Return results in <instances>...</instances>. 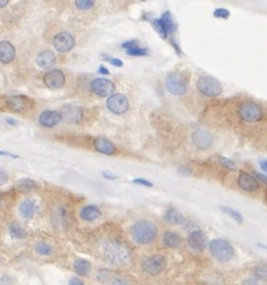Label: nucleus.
Segmentation results:
<instances>
[{"mask_svg":"<svg viewBox=\"0 0 267 285\" xmlns=\"http://www.w3.org/2000/svg\"><path fill=\"white\" fill-rule=\"evenodd\" d=\"M102 256L105 261L113 267H125L133 260V252L124 241L111 239L103 246Z\"/></svg>","mask_w":267,"mask_h":285,"instance_id":"obj_1","label":"nucleus"},{"mask_svg":"<svg viewBox=\"0 0 267 285\" xmlns=\"http://www.w3.org/2000/svg\"><path fill=\"white\" fill-rule=\"evenodd\" d=\"M130 235L137 244L146 246L154 242L158 236V229L153 221L139 220L130 227Z\"/></svg>","mask_w":267,"mask_h":285,"instance_id":"obj_2","label":"nucleus"},{"mask_svg":"<svg viewBox=\"0 0 267 285\" xmlns=\"http://www.w3.org/2000/svg\"><path fill=\"white\" fill-rule=\"evenodd\" d=\"M208 247L213 258L218 260L219 262H229L234 259L235 249L228 241L222 239L213 240L209 242Z\"/></svg>","mask_w":267,"mask_h":285,"instance_id":"obj_3","label":"nucleus"},{"mask_svg":"<svg viewBox=\"0 0 267 285\" xmlns=\"http://www.w3.org/2000/svg\"><path fill=\"white\" fill-rule=\"evenodd\" d=\"M238 116L242 121L247 122V123H256V122L262 121L263 109L256 102L246 101L238 107Z\"/></svg>","mask_w":267,"mask_h":285,"instance_id":"obj_4","label":"nucleus"},{"mask_svg":"<svg viewBox=\"0 0 267 285\" xmlns=\"http://www.w3.org/2000/svg\"><path fill=\"white\" fill-rule=\"evenodd\" d=\"M196 88L199 92L205 96L215 98L221 95L223 92V87L218 80L212 76H202L197 80Z\"/></svg>","mask_w":267,"mask_h":285,"instance_id":"obj_5","label":"nucleus"},{"mask_svg":"<svg viewBox=\"0 0 267 285\" xmlns=\"http://www.w3.org/2000/svg\"><path fill=\"white\" fill-rule=\"evenodd\" d=\"M150 23L153 24L154 29L158 31V34L162 39H168L170 35L175 33L176 30V23L172 18L171 12H165L164 15L160 18H154V20H150Z\"/></svg>","mask_w":267,"mask_h":285,"instance_id":"obj_6","label":"nucleus"},{"mask_svg":"<svg viewBox=\"0 0 267 285\" xmlns=\"http://www.w3.org/2000/svg\"><path fill=\"white\" fill-rule=\"evenodd\" d=\"M165 86L166 89H168L172 95L176 96L184 95V94L187 93V88H188L185 77L182 76V75L178 73L169 74L168 76H166Z\"/></svg>","mask_w":267,"mask_h":285,"instance_id":"obj_7","label":"nucleus"},{"mask_svg":"<svg viewBox=\"0 0 267 285\" xmlns=\"http://www.w3.org/2000/svg\"><path fill=\"white\" fill-rule=\"evenodd\" d=\"M168 260L163 254H153L142 262V271L149 275L160 274L166 268Z\"/></svg>","mask_w":267,"mask_h":285,"instance_id":"obj_8","label":"nucleus"},{"mask_svg":"<svg viewBox=\"0 0 267 285\" xmlns=\"http://www.w3.org/2000/svg\"><path fill=\"white\" fill-rule=\"evenodd\" d=\"M106 107L113 115H124L129 109V100L124 94L115 93L109 96Z\"/></svg>","mask_w":267,"mask_h":285,"instance_id":"obj_9","label":"nucleus"},{"mask_svg":"<svg viewBox=\"0 0 267 285\" xmlns=\"http://www.w3.org/2000/svg\"><path fill=\"white\" fill-rule=\"evenodd\" d=\"M52 43L57 51L65 53L74 48L76 40H75L74 35L69 33V31H61V33L56 34L55 37H53Z\"/></svg>","mask_w":267,"mask_h":285,"instance_id":"obj_10","label":"nucleus"},{"mask_svg":"<svg viewBox=\"0 0 267 285\" xmlns=\"http://www.w3.org/2000/svg\"><path fill=\"white\" fill-rule=\"evenodd\" d=\"M90 89L100 98H106V96L115 94L116 86L115 83L110 80H106V78H95L90 82Z\"/></svg>","mask_w":267,"mask_h":285,"instance_id":"obj_11","label":"nucleus"},{"mask_svg":"<svg viewBox=\"0 0 267 285\" xmlns=\"http://www.w3.org/2000/svg\"><path fill=\"white\" fill-rule=\"evenodd\" d=\"M65 82H67V77L59 69H51L43 76V83L49 89H61Z\"/></svg>","mask_w":267,"mask_h":285,"instance_id":"obj_12","label":"nucleus"},{"mask_svg":"<svg viewBox=\"0 0 267 285\" xmlns=\"http://www.w3.org/2000/svg\"><path fill=\"white\" fill-rule=\"evenodd\" d=\"M62 116V120L71 124H77L83 120V111L80 106L76 105H65L62 107L59 112Z\"/></svg>","mask_w":267,"mask_h":285,"instance_id":"obj_13","label":"nucleus"},{"mask_svg":"<svg viewBox=\"0 0 267 285\" xmlns=\"http://www.w3.org/2000/svg\"><path fill=\"white\" fill-rule=\"evenodd\" d=\"M191 140H193V143L195 145L196 148L201 150L209 149L213 143L212 134L205 129H197L194 131L193 135H191Z\"/></svg>","mask_w":267,"mask_h":285,"instance_id":"obj_14","label":"nucleus"},{"mask_svg":"<svg viewBox=\"0 0 267 285\" xmlns=\"http://www.w3.org/2000/svg\"><path fill=\"white\" fill-rule=\"evenodd\" d=\"M187 242L188 246L193 250H195V252H203L206 249V247L208 246L207 244V237L202 230L191 231L189 236H188Z\"/></svg>","mask_w":267,"mask_h":285,"instance_id":"obj_15","label":"nucleus"},{"mask_svg":"<svg viewBox=\"0 0 267 285\" xmlns=\"http://www.w3.org/2000/svg\"><path fill=\"white\" fill-rule=\"evenodd\" d=\"M237 184L244 192H256L259 189V182L248 172H242L237 178Z\"/></svg>","mask_w":267,"mask_h":285,"instance_id":"obj_16","label":"nucleus"},{"mask_svg":"<svg viewBox=\"0 0 267 285\" xmlns=\"http://www.w3.org/2000/svg\"><path fill=\"white\" fill-rule=\"evenodd\" d=\"M62 116L58 111H51V109H47L43 111L39 116V123L45 128H53L56 125L61 123Z\"/></svg>","mask_w":267,"mask_h":285,"instance_id":"obj_17","label":"nucleus"},{"mask_svg":"<svg viewBox=\"0 0 267 285\" xmlns=\"http://www.w3.org/2000/svg\"><path fill=\"white\" fill-rule=\"evenodd\" d=\"M93 147L96 152L101 153L105 155H113L117 152V148L113 145L111 141L105 139V137H96L93 141Z\"/></svg>","mask_w":267,"mask_h":285,"instance_id":"obj_18","label":"nucleus"},{"mask_svg":"<svg viewBox=\"0 0 267 285\" xmlns=\"http://www.w3.org/2000/svg\"><path fill=\"white\" fill-rule=\"evenodd\" d=\"M16 57V48L10 41H0V63L10 64Z\"/></svg>","mask_w":267,"mask_h":285,"instance_id":"obj_19","label":"nucleus"},{"mask_svg":"<svg viewBox=\"0 0 267 285\" xmlns=\"http://www.w3.org/2000/svg\"><path fill=\"white\" fill-rule=\"evenodd\" d=\"M57 63L56 54L49 49H45L37 53L36 64L41 69H51Z\"/></svg>","mask_w":267,"mask_h":285,"instance_id":"obj_20","label":"nucleus"},{"mask_svg":"<svg viewBox=\"0 0 267 285\" xmlns=\"http://www.w3.org/2000/svg\"><path fill=\"white\" fill-rule=\"evenodd\" d=\"M37 203L34 199H26L21 202L20 205V214L24 219H31L37 212Z\"/></svg>","mask_w":267,"mask_h":285,"instance_id":"obj_21","label":"nucleus"},{"mask_svg":"<svg viewBox=\"0 0 267 285\" xmlns=\"http://www.w3.org/2000/svg\"><path fill=\"white\" fill-rule=\"evenodd\" d=\"M122 48H124L125 51H127V54L129 55L143 57V55L148 54V49L143 48V47H140L137 40H130V41L122 43Z\"/></svg>","mask_w":267,"mask_h":285,"instance_id":"obj_22","label":"nucleus"},{"mask_svg":"<svg viewBox=\"0 0 267 285\" xmlns=\"http://www.w3.org/2000/svg\"><path fill=\"white\" fill-rule=\"evenodd\" d=\"M163 243L166 248L170 249H178L183 243V240L177 233H174V231H166L163 235Z\"/></svg>","mask_w":267,"mask_h":285,"instance_id":"obj_23","label":"nucleus"},{"mask_svg":"<svg viewBox=\"0 0 267 285\" xmlns=\"http://www.w3.org/2000/svg\"><path fill=\"white\" fill-rule=\"evenodd\" d=\"M6 105L16 112H23L27 108L28 99L23 95H12L6 98Z\"/></svg>","mask_w":267,"mask_h":285,"instance_id":"obj_24","label":"nucleus"},{"mask_svg":"<svg viewBox=\"0 0 267 285\" xmlns=\"http://www.w3.org/2000/svg\"><path fill=\"white\" fill-rule=\"evenodd\" d=\"M102 215L101 211L98 206H94V205H87L81 209L80 212V217L82 220L84 221H94L96 219H99Z\"/></svg>","mask_w":267,"mask_h":285,"instance_id":"obj_25","label":"nucleus"},{"mask_svg":"<svg viewBox=\"0 0 267 285\" xmlns=\"http://www.w3.org/2000/svg\"><path fill=\"white\" fill-rule=\"evenodd\" d=\"M72 267H74V271L77 274H80L81 277H86L92 271V264L86 259H76L72 264Z\"/></svg>","mask_w":267,"mask_h":285,"instance_id":"obj_26","label":"nucleus"},{"mask_svg":"<svg viewBox=\"0 0 267 285\" xmlns=\"http://www.w3.org/2000/svg\"><path fill=\"white\" fill-rule=\"evenodd\" d=\"M164 219L168 221L169 224H174V225H181V224H183L185 220L183 214H182L178 209H176L174 207L169 208L168 211L165 212Z\"/></svg>","mask_w":267,"mask_h":285,"instance_id":"obj_27","label":"nucleus"},{"mask_svg":"<svg viewBox=\"0 0 267 285\" xmlns=\"http://www.w3.org/2000/svg\"><path fill=\"white\" fill-rule=\"evenodd\" d=\"M8 231L11 239L23 240L27 237V231L24 230V227L22 226L20 223H17V221H12V223L9 224Z\"/></svg>","mask_w":267,"mask_h":285,"instance_id":"obj_28","label":"nucleus"},{"mask_svg":"<svg viewBox=\"0 0 267 285\" xmlns=\"http://www.w3.org/2000/svg\"><path fill=\"white\" fill-rule=\"evenodd\" d=\"M39 187V184L31 178H21L20 181L16 183V189L21 193H30L35 190Z\"/></svg>","mask_w":267,"mask_h":285,"instance_id":"obj_29","label":"nucleus"},{"mask_svg":"<svg viewBox=\"0 0 267 285\" xmlns=\"http://www.w3.org/2000/svg\"><path fill=\"white\" fill-rule=\"evenodd\" d=\"M58 213H59V219H61L62 226L64 229L70 226L71 214H70V212H69V209L67 208V206H61L58 209Z\"/></svg>","mask_w":267,"mask_h":285,"instance_id":"obj_30","label":"nucleus"},{"mask_svg":"<svg viewBox=\"0 0 267 285\" xmlns=\"http://www.w3.org/2000/svg\"><path fill=\"white\" fill-rule=\"evenodd\" d=\"M35 252L41 256H49V255H52L53 248L49 243L41 241V242H37L35 244Z\"/></svg>","mask_w":267,"mask_h":285,"instance_id":"obj_31","label":"nucleus"},{"mask_svg":"<svg viewBox=\"0 0 267 285\" xmlns=\"http://www.w3.org/2000/svg\"><path fill=\"white\" fill-rule=\"evenodd\" d=\"M218 160H219V164H221L224 168H228V170H230V171L237 170L236 162H235L234 160H231V159L226 158V156H219Z\"/></svg>","mask_w":267,"mask_h":285,"instance_id":"obj_32","label":"nucleus"},{"mask_svg":"<svg viewBox=\"0 0 267 285\" xmlns=\"http://www.w3.org/2000/svg\"><path fill=\"white\" fill-rule=\"evenodd\" d=\"M221 209L224 213H226V214L230 215L232 219H235V220L238 221V223H242V221H243V217H242L241 213L237 212L236 209H234L231 207H226V206H223V207H221Z\"/></svg>","mask_w":267,"mask_h":285,"instance_id":"obj_33","label":"nucleus"},{"mask_svg":"<svg viewBox=\"0 0 267 285\" xmlns=\"http://www.w3.org/2000/svg\"><path fill=\"white\" fill-rule=\"evenodd\" d=\"M75 5L80 10H89V9H92L95 5V2L94 0H76Z\"/></svg>","mask_w":267,"mask_h":285,"instance_id":"obj_34","label":"nucleus"},{"mask_svg":"<svg viewBox=\"0 0 267 285\" xmlns=\"http://www.w3.org/2000/svg\"><path fill=\"white\" fill-rule=\"evenodd\" d=\"M213 16H215L216 18H223V20H228L229 17H230V11L228 10V9H223V8H219L215 10L213 12Z\"/></svg>","mask_w":267,"mask_h":285,"instance_id":"obj_35","label":"nucleus"},{"mask_svg":"<svg viewBox=\"0 0 267 285\" xmlns=\"http://www.w3.org/2000/svg\"><path fill=\"white\" fill-rule=\"evenodd\" d=\"M101 57L105 59V61H108L109 63H111L112 65H115V67H118V68H122L123 67V61H121V59L118 58H112V57H109V55H105V54H101Z\"/></svg>","mask_w":267,"mask_h":285,"instance_id":"obj_36","label":"nucleus"},{"mask_svg":"<svg viewBox=\"0 0 267 285\" xmlns=\"http://www.w3.org/2000/svg\"><path fill=\"white\" fill-rule=\"evenodd\" d=\"M254 274H255V277L259 278V279L265 280V278H266L265 266H257V267L255 268V271H254Z\"/></svg>","mask_w":267,"mask_h":285,"instance_id":"obj_37","label":"nucleus"},{"mask_svg":"<svg viewBox=\"0 0 267 285\" xmlns=\"http://www.w3.org/2000/svg\"><path fill=\"white\" fill-rule=\"evenodd\" d=\"M133 182L135 184H140V186H143V187H148V188L153 187L152 182L144 180V178H135V180H133Z\"/></svg>","mask_w":267,"mask_h":285,"instance_id":"obj_38","label":"nucleus"},{"mask_svg":"<svg viewBox=\"0 0 267 285\" xmlns=\"http://www.w3.org/2000/svg\"><path fill=\"white\" fill-rule=\"evenodd\" d=\"M111 285H130V284H129V281L127 279H124V278L116 277L115 279L111 281Z\"/></svg>","mask_w":267,"mask_h":285,"instance_id":"obj_39","label":"nucleus"},{"mask_svg":"<svg viewBox=\"0 0 267 285\" xmlns=\"http://www.w3.org/2000/svg\"><path fill=\"white\" fill-rule=\"evenodd\" d=\"M9 181V175L4 170H0V186H4Z\"/></svg>","mask_w":267,"mask_h":285,"instance_id":"obj_40","label":"nucleus"},{"mask_svg":"<svg viewBox=\"0 0 267 285\" xmlns=\"http://www.w3.org/2000/svg\"><path fill=\"white\" fill-rule=\"evenodd\" d=\"M102 176L103 178H106V180H110V181H115L118 178L117 175H113L111 174V172H106V171L102 172Z\"/></svg>","mask_w":267,"mask_h":285,"instance_id":"obj_41","label":"nucleus"},{"mask_svg":"<svg viewBox=\"0 0 267 285\" xmlns=\"http://www.w3.org/2000/svg\"><path fill=\"white\" fill-rule=\"evenodd\" d=\"M69 285H84V283L80 278L77 277H72L70 280H69Z\"/></svg>","mask_w":267,"mask_h":285,"instance_id":"obj_42","label":"nucleus"},{"mask_svg":"<svg viewBox=\"0 0 267 285\" xmlns=\"http://www.w3.org/2000/svg\"><path fill=\"white\" fill-rule=\"evenodd\" d=\"M0 155H5V156H10V158H14V159H18L20 156L17 154H12V153H9V152H4V150H0Z\"/></svg>","mask_w":267,"mask_h":285,"instance_id":"obj_43","label":"nucleus"},{"mask_svg":"<svg viewBox=\"0 0 267 285\" xmlns=\"http://www.w3.org/2000/svg\"><path fill=\"white\" fill-rule=\"evenodd\" d=\"M242 285H257V281L255 279H253V278H248L243 281V284Z\"/></svg>","mask_w":267,"mask_h":285,"instance_id":"obj_44","label":"nucleus"},{"mask_svg":"<svg viewBox=\"0 0 267 285\" xmlns=\"http://www.w3.org/2000/svg\"><path fill=\"white\" fill-rule=\"evenodd\" d=\"M99 73L102 74V75H109L110 74V70L108 68H105L103 65H100L99 67Z\"/></svg>","mask_w":267,"mask_h":285,"instance_id":"obj_45","label":"nucleus"},{"mask_svg":"<svg viewBox=\"0 0 267 285\" xmlns=\"http://www.w3.org/2000/svg\"><path fill=\"white\" fill-rule=\"evenodd\" d=\"M260 166H261L262 171L266 172V170H267V160H266V159H263V160L260 161Z\"/></svg>","mask_w":267,"mask_h":285,"instance_id":"obj_46","label":"nucleus"},{"mask_svg":"<svg viewBox=\"0 0 267 285\" xmlns=\"http://www.w3.org/2000/svg\"><path fill=\"white\" fill-rule=\"evenodd\" d=\"M6 5H9V0H0V9L5 8Z\"/></svg>","mask_w":267,"mask_h":285,"instance_id":"obj_47","label":"nucleus"},{"mask_svg":"<svg viewBox=\"0 0 267 285\" xmlns=\"http://www.w3.org/2000/svg\"><path fill=\"white\" fill-rule=\"evenodd\" d=\"M256 176L260 178V180H261L262 182H263V184H266V176L265 175H261V174H256Z\"/></svg>","mask_w":267,"mask_h":285,"instance_id":"obj_48","label":"nucleus"}]
</instances>
